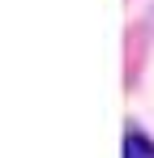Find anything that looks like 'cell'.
<instances>
[{
	"label": "cell",
	"mask_w": 154,
	"mask_h": 158,
	"mask_svg": "<svg viewBox=\"0 0 154 158\" xmlns=\"http://www.w3.org/2000/svg\"><path fill=\"white\" fill-rule=\"evenodd\" d=\"M124 158H154V141L146 132H128L124 137Z\"/></svg>",
	"instance_id": "cell-1"
}]
</instances>
